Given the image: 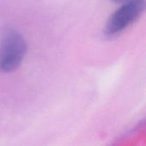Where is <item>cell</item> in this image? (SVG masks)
Here are the masks:
<instances>
[{"label":"cell","mask_w":146,"mask_h":146,"mask_svg":"<svg viewBox=\"0 0 146 146\" xmlns=\"http://www.w3.org/2000/svg\"><path fill=\"white\" fill-rule=\"evenodd\" d=\"M24 37L15 29H4L0 36V71L9 73L22 62L27 53Z\"/></svg>","instance_id":"1"},{"label":"cell","mask_w":146,"mask_h":146,"mask_svg":"<svg viewBox=\"0 0 146 146\" xmlns=\"http://www.w3.org/2000/svg\"><path fill=\"white\" fill-rule=\"evenodd\" d=\"M145 0H125L110 15L104 28V34L115 36L135 22L144 13Z\"/></svg>","instance_id":"2"},{"label":"cell","mask_w":146,"mask_h":146,"mask_svg":"<svg viewBox=\"0 0 146 146\" xmlns=\"http://www.w3.org/2000/svg\"><path fill=\"white\" fill-rule=\"evenodd\" d=\"M112 1H114V2L116 3H121L124 2L125 0H112Z\"/></svg>","instance_id":"3"}]
</instances>
